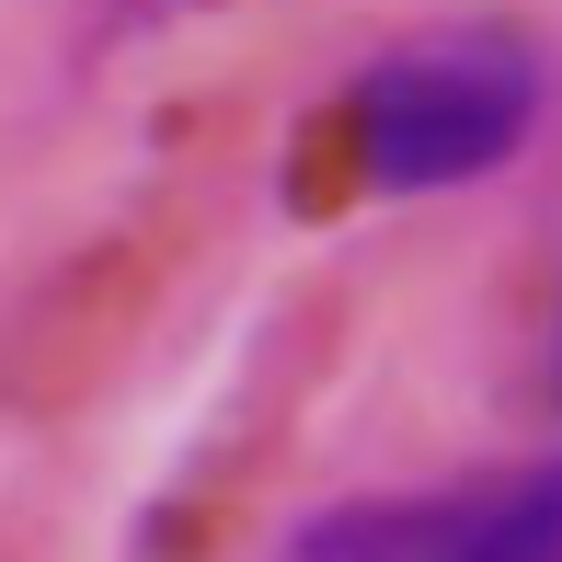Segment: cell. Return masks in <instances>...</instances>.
I'll list each match as a JSON object with an SVG mask.
<instances>
[{
	"mask_svg": "<svg viewBox=\"0 0 562 562\" xmlns=\"http://www.w3.org/2000/svg\"><path fill=\"white\" fill-rule=\"evenodd\" d=\"M528 126H540V58L517 35H425L345 92V172L379 195H437L494 172Z\"/></svg>",
	"mask_w": 562,
	"mask_h": 562,
	"instance_id": "cell-1",
	"label": "cell"
},
{
	"mask_svg": "<svg viewBox=\"0 0 562 562\" xmlns=\"http://www.w3.org/2000/svg\"><path fill=\"white\" fill-rule=\"evenodd\" d=\"M459 562H562V471L517 482L505 505H471V528H459Z\"/></svg>",
	"mask_w": 562,
	"mask_h": 562,
	"instance_id": "cell-3",
	"label": "cell"
},
{
	"mask_svg": "<svg viewBox=\"0 0 562 562\" xmlns=\"http://www.w3.org/2000/svg\"><path fill=\"white\" fill-rule=\"evenodd\" d=\"M471 505H345L288 540V562H459Z\"/></svg>",
	"mask_w": 562,
	"mask_h": 562,
	"instance_id": "cell-2",
	"label": "cell"
}]
</instances>
